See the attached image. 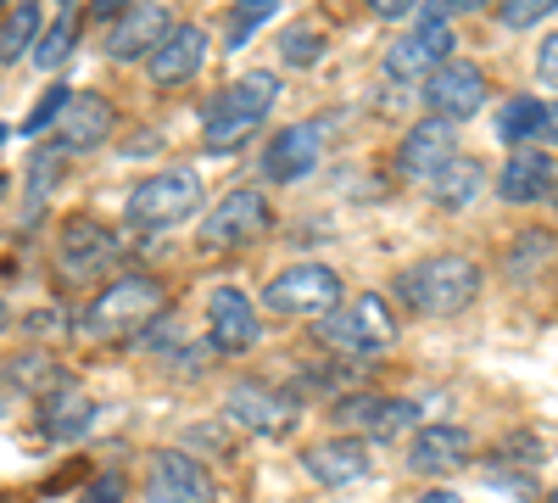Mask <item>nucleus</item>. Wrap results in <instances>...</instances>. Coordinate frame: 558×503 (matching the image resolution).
Listing matches in <instances>:
<instances>
[{
  "instance_id": "f257e3e1",
  "label": "nucleus",
  "mask_w": 558,
  "mask_h": 503,
  "mask_svg": "<svg viewBox=\"0 0 558 503\" xmlns=\"http://www.w3.org/2000/svg\"><path fill=\"white\" fill-rule=\"evenodd\" d=\"M279 101V79L274 73H246L223 89V96H213L207 118H202V141L213 152H229V146H241L246 134L268 118V107Z\"/></svg>"
},
{
  "instance_id": "f03ea898",
  "label": "nucleus",
  "mask_w": 558,
  "mask_h": 503,
  "mask_svg": "<svg viewBox=\"0 0 558 503\" xmlns=\"http://www.w3.org/2000/svg\"><path fill=\"white\" fill-rule=\"evenodd\" d=\"M397 291L408 297V308H418V313H463L475 302V291H481V268L470 263V258H430V263H413L402 280H397Z\"/></svg>"
},
{
  "instance_id": "7ed1b4c3",
  "label": "nucleus",
  "mask_w": 558,
  "mask_h": 503,
  "mask_svg": "<svg viewBox=\"0 0 558 503\" xmlns=\"http://www.w3.org/2000/svg\"><path fill=\"white\" fill-rule=\"evenodd\" d=\"M313 336H318L324 347H336V352L380 358V352L397 342V313L386 308V297H357V302L341 308V313H324Z\"/></svg>"
},
{
  "instance_id": "20e7f679",
  "label": "nucleus",
  "mask_w": 558,
  "mask_h": 503,
  "mask_svg": "<svg viewBox=\"0 0 558 503\" xmlns=\"http://www.w3.org/2000/svg\"><path fill=\"white\" fill-rule=\"evenodd\" d=\"M196 207H202V179L191 168L151 173L129 191V224H140V230H173V224L196 218Z\"/></svg>"
},
{
  "instance_id": "39448f33",
  "label": "nucleus",
  "mask_w": 558,
  "mask_h": 503,
  "mask_svg": "<svg viewBox=\"0 0 558 503\" xmlns=\"http://www.w3.org/2000/svg\"><path fill=\"white\" fill-rule=\"evenodd\" d=\"M162 313V286L146 280V274H129V280H112L96 302H89L84 313V331L89 336H134L140 325H151V319Z\"/></svg>"
},
{
  "instance_id": "423d86ee",
  "label": "nucleus",
  "mask_w": 558,
  "mask_h": 503,
  "mask_svg": "<svg viewBox=\"0 0 558 503\" xmlns=\"http://www.w3.org/2000/svg\"><path fill=\"white\" fill-rule=\"evenodd\" d=\"M336 302H341V274L324 263H296L286 274H274L263 291V308L279 319H324L336 313Z\"/></svg>"
},
{
  "instance_id": "0eeeda50",
  "label": "nucleus",
  "mask_w": 558,
  "mask_h": 503,
  "mask_svg": "<svg viewBox=\"0 0 558 503\" xmlns=\"http://www.w3.org/2000/svg\"><path fill=\"white\" fill-rule=\"evenodd\" d=\"M223 408H229V420H235L241 431H252V436H263V442H286V436L296 431V420H302L296 397H291V392H274V386H263V381L229 386Z\"/></svg>"
},
{
  "instance_id": "6e6552de",
  "label": "nucleus",
  "mask_w": 558,
  "mask_h": 503,
  "mask_svg": "<svg viewBox=\"0 0 558 503\" xmlns=\"http://www.w3.org/2000/svg\"><path fill=\"white\" fill-rule=\"evenodd\" d=\"M112 258H118V236L107 230V224L73 218L62 230V247H57V274L68 286H89V280H101V274L112 268Z\"/></svg>"
},
{
  "instance_id": "1a4fd4ad",
  "label": "nucleus",
  "mask_w": 558,
  "mask_h": 503,
  "mask_svg": "<svg viewBox=\"0 0 558 503\" xmlns=\"http://www.w3.org/2000/svg\"><path fill=\"white\" fill-rule=\"evenodd\" d=\"M207 342L218 358H246L257 347V302L241 286H218L207 297Z\"/></svg>"
},
{
  "instance_id": "9d476101",
  "label": "nucleus",
  "mask_w": 558,
  "mask_h": 503,
  "mask_svg": "<svg viewBox=\"0 0 558 503\" xmlns=\"http://www.w3.org/2000/svg\"><path fill=\"white\" fill-rule=\"evenodd\" d=\"M268 230V202L263 191H229L207 218H202V247L207 252H229V247H246Z\"/></svg>"
},
{
  "instance_id": "9b49d317",
  "label": "nucleus",
  "mask_w": 558,
  "mask_h": 503,
  "mask_svg": "<svg viewBox=\"0 0 558 503\" xmlns=\"http://www.w3.org/2000/svg\"><path fill=\"white\" fill-rule=\"evenodd\" d=\"M447 57H452V28H447L441 17H425L408 39H397L391 51H386V79H397V84H418V79L441 73Z\"/></svg>"
},
{
  "instance_id": "f8f14e48",
  "label": "nucleus",
  "mask_w": 558,
  "mask_h": 503,
  "mask_svg": "<svg viewBox=\"0 0 558 503\" xmlns=\"http://www.w3.org/2000/svg\"><path fill=\"white\" fill-rule=\"evenodd\" d=\"M458 157V129L447 123V118H418L408 134H402V146H397V168L408 173V179H418V185H430V179L447 168Z\"/></svg>"
},
{
  "instance_id": "ddd939ff",
  "label": "nucleus",
  "mask_w": 558,
  "mask_h": 503,
  "mask_svg": "<svg viewBox=\"0 0 558 503\" xmlns=\"http://www.w3.org/2000/svg\"><path fill=\"white\" fill-rule=\"evenodd\" d=\"M425 101L436 118L458 123V118H475L486 107V73L475 62H447L441 73L425 79Z\"/></svg>"
},
{
  "instance_id": "4468645a",
  "label": "nucleus",
  "mask_w": 558,
  "mask_h": 503,
  "mask_svg": "<svg viewBox=\"0 0 558 503\" xmlns=\"http://www.w3.org/2000/svg\"><path fill=\"white\" fill-rule=\"evenodd\" d=\"M146 503H213V476L191 459V453H157L146 476Z\"/></svg>"
},
{
  "instance_id": "2eb2a0df",
  "label": "nucleus",
  "mask_w": 558,
  "mask_h": 503,
  "mask_svg": "<svg viewBox=\"0 0 558 503\" xmlns=\"http://www.w3.org/2000/svg\"><path fill=\"white\" fill-rule=\"evenodd\" d=\"M470 465V431L463 426H425L408 447V470L413 476H452Z\"/></svg>"
},
{
  "instance_id": "dca6fc26",
  "label": "nucleus",
  "mask_w": 558,
  "mask_h": 503,
  "mask_svg": "<svg viewBox=\"0 0 558 503\" xmlns=\"http://www.w3.org/2000/svg\"><path fill=\"white\" fill-rule=\"evenodd\" d=\"M168 34H173V12L168 7H134L129 17L112 23L107 57L112 62H134V57H146V51H162Z\"/></svg>"
},
{
  "instance_id": "f3484780",
  "label": "nucleus",
  "mask_w": 558,
  "mask_h": 503,
  "mask_svg": "<svg viewBox=\"0 0 558 503\" xmlns=\"http://www.w3.org/2000/svg\"><path fill=\"white\" fill-rule=\"evenodd\" d=\"M341 420H347V426H363L368 442H397V436L413 431L418 403H408V397H368V392H363V397L341 403Z\"/></svg>"
},
{
  "instance_id": "a211bd4d",
  "label": "nucleus",
  "mask_w": 558,
  "mask_h": 503,
  "mask_svg": "<svg viewBox=\"0 0 558 503\" xmlns=\"http://www.w3.org/2000/svg\"><path fill=\"white\" fill-rule=\"evenodd\" d=\"M318 129L313 123H296V129H279L274 134V146L263 152V173L274 179V185H296V179H307L313 173V163H318Z\"/></svg>"
},
{
  "instance_id": "6ab92c4d",
  "label": "nucleus",
  "mask_w": 558,
  "mask_h": 503,
  "mask_svg": "<svg viewBox=\"0 0 558 503\" xmlns=\"http://www.w3.org/2000/svg\"><path fill=\"white\" fill-rule=\"evenodd\" d=\"M112 129H118V112H112L107 96H73L62 123H57V146L62 152H89V146H101Z\"/></svg>"
},
{
  "instance_id": "aec40b11",
  "label": "nucleus",
  "mask_w": 558,
  "mask_h": 503,
  "mask_svg": "<svg viewBox=\"0 0 558 503\" xmlns=\"http://www.w3.org/2000/svg\"><path fill=\"white\" fill-rule=\"evenodd\" d=\"M302 465L318 487H357L368 476V453L363 442H347V436H330V442H313L302 453Z\"/></svg>"
},
{
  "instance_id": "412c9836",
  "label": "nucleus",
  "mask_w": 558,
  "mask_h": 503,
  "mask_svg": "<svg viewBox=\"0 0 558 503\" xmlns=\"http://www.w3.org/2000/svg\"><path fill=\"white\" fill-rule=\"evenodd\" d=\"M89 426H96V403H89L78 386H51L39 397V431H45V442H78Z\"/></svg>"
},
{
  "instance_id": "4be33fe9",
  "label": "nucleus",
  "mask_w": 558,
  "mask_h": 503,
  "mask_svg": "<svg viewBox=\"0 0 558 503\" xmlns=\"http://www.w3.org/2000/svg\"><path fill=\"white\" fill-rule=\"evenodd\" d=\"M202 62H207V34L184 23V28H173V34L162 39V51H151V84H157V89H173V84H184V79H196Z\"/></svg>"
},
{
  "instance_id": "5701e85b",
  "label": "nucleus",
  "mask_w": 558,
  "mask_h": 503,
  "mask_svg": "<svg viewBox=\"0 0 558 503\" xmlns=\"http://www.w3.org/2000/svg\"><path fill=\"white\" fill-rule=\"evenodd\" d=\"M553 185H558V163L547 152H514L508 168H502V179H497L502 202H514V207H531V202L553 196Z\"/></svg>"
},
{
  "instance_id": "b1692460",
  "label": "nucleus",
  "mask_w": 558,
  "mask_h": 503,
  "mask_svg": "<svg viewBox=\"0 0 558 503\" xmlns=\"http://www.w3.org/2000/svg\"><path fill=\"white\" fill-rule=\"evenodd\" d=\"M441 207H470L475 202V191H481V163L475 157H452L436 179H430V185H425Z\"/></svg>"
},
{
  "instance_id": "393cba45",
  "label": "nucleus",
  "mask_w": 558,
  "mask_h": 503,
  "mask_svg": "<svg viewBox=\"0 0 558 503\" xmlns=\"http://www.w3.org/2000/svg\"><path fill=\"white\" fill-rule=\"evenodd\" d=\"M542 123H547V107L542 101H531V96H514L502 107V118H497V134H502V146H525V141H536L542 134Z\"/></svg>"
},
{
  "instance_id": "a878e982",
  "label": "nucleus",
  "mask_w": 558,
  "mask_h": 503,
  "mask_svg": "<svg viewBox=\"0 0 558 503\" xmlns=\"http://www.w3.org/2000/svg\"><path fill=\"white\" fill-rule=\"evenodd\" d=\"M34 34H39V7H34V0H17V7L7 12V39H0V57L17 62L23 45H28Z\"/></svg>"
},
{
  "instance_id": "bb28decb",
  "label": "nucleus",
  "mask_w": 558,
  "mask_h": 503,
  "mask_svg": "<svg viewBox=\"0 0 558 503\" xmlns=\"http://www.w3.org/2000/svg\"><path fill=\"white\" fill-rule=\"evenodd\" d=\"M73 45H78V23L62 17L57 28H45V39L34 45V62H39V68H62V62L73 57Z\"/></svg>"
},
{
  "instance_id": "cd10ccee",
  "label": "nucleus",
  "mask_w": 558,
  "mask_h": 503,
  "mask_svg": "<svg viewBox=\"0 0 558 503\" xmlns=\"http://www.w3.org/2000/svg\"><path fill=\"white\" fill-rule=\"evenodd\" d=\"M279 57H286L291 68H313L324 57V34L318 28H291L286 39H279Z\"/></svg>"
},
{
  "instance_id": "c85d7f7f",
  "label": "nucleus",
  "mask_w": 558,
  "mask_h": 503,
  "mask_svg": "<svg viewBox=\"0 0 558 503\" xmlns=\"http://www.w3.org/2000/svg\"><path fill=\"white\" fill-rule=\"evenodd\" d=\"M62 163H68V152H62V146H45V152H34V163H28V196H34V202L57 185V168H62Z\"/></svg>"
},
{
  "instance_id": "c756f323",
  "label": "nucleus",
  "mask_w": 558,
  "mask_h": 503,
  "mask_svg": "<svg viewBox=\"0 0 558 503\" xmlns=\"http://www.w3.org/2000/svg\"><path fill=\"white\" fill-rule=\"evenodd\" d=\"M553 7H558V0H502L497 17H502V28H531V23H542Z\"/></svg>"
},
{
  "instance_id": "7c9ffc66",
  "label": "nucleus",
  "mask_w": 558,
  "mask_h": 503,
  "mask_svg": "<svg viewBox=\"0 0 558 503\" xmlns=\"http://www.w3.org/2000/svg\"><path fill=\"white\" fill-rule=\"evenodd\" d=\"M68 101H73V96H68V84H57L51 96H45V101H39V107H34L28 118H23V134H39V129H51V123H62Z\"/></svg>"
},
{
  "instance_id": "2f4dec72",
  "label": "nucleus",
  "mask_w": 558,
  "mask_h": 503,
  "mask_svg": "<svg viewBox=\"0 0 558 503\" xmlns=\"http://www.w3.org/2000/svg\"><path fill=\"white\" fill-rule=\"evenodd\" d=\"M274 7H279V0H235V45H241V39H246Z\"/></svg>"
},
{
  "instance_id": "473e14b6",
  "label": "nucleus",
  "mask_w": 558,
  "mask_h": 503,
  "mask_svg": "<svg viewBox=\"0 0 558 503\" xmlns=\"http://www.w3.org/2000/svg\"><path fill=\"white\" fill-rule=\"evenodd\" d=\"M78 503H123V481L118 476H96V481L78 492Z\"/></svg>"
},
{
  "instance_id": "72a5a7b5",
  "label": "nucleus",
  "mask_w": 558,
  "mask_h": 503,
  "mask_svg": "<svg viewBox=\"0 0 558 503\" xmlns=\"http://www.w3.org/2000/svg\"><path fill=\"white\" fill-rule=\"evenodd\" d=\"M481 7H492V0H430V12L425 17H452V12H481Z\"/></svg>"
},
{
  "instance_id": "f704fd0d",
  "label": "nucleus",
  "mask_w": 558,
  "mask_h": 503,
  "mask_svg": "<svg viewBox=\"0 0 558 503\" xmlns=\"http://www.w3.org/2000/svg\"><path fill=\"white\" fill-rule=\"evenodd\" d=\"M536 73H542L547 84H558V34H547V39H542V57H536Z\"/></svg>"
},
{
  "instance_id": "c9c22d12",
  "label": "nucleus",
  "mask_w": 558,
  "mask_h": 503,
  "mask_svg": "<svg viewBox=\"0 0 558 503\" xmlns=\"http://www.w3.org/2000/svg\"><path fill=\"white\" fill-rule=\"evenodd\" d=\"M118 12L129 17L134 0H89V17H96V23H107V17H118Z\"/></svg>"
},
{
  "instance_id": "e433bc0d",
  "label": "nucleus",
  "mask_w": 558,
  "mask_h": 503,
  "mask_svg": "<svg viewBox=\"0 0 558 503\" xmlns=\"http://www.w3.org/2000/svg\"><path fill=\"white\" fill-rule=\"evenodd\" d=\"M368 12H375V17H408L413 0H368Z\"/></svg>"
},
{
  "instance_id": "4c0bfd02",
  "label": "nucleus",
  "mask_w": 558,
  "mask_h": 503,
  "mask_svg": "<svg viewBox=\"0 0 558 503\" xmlns=\"http://www.w3.org/2000/svg\"><path fill=\"white\" fill-rule=\"evenodd\" d=\"M413 503H463V498H458V492H447V487H436V492H418Z\"/></svg>"
},
{
  "instance_id": "58836bf2",
  "label": "nucleus",
  "mask_w": 558,
  "mask_h": 503,
  "mask_svg": "<svg viewBox=\"0 0 558 503\" xmlns=\"http://www.w3.org/2000/svg\"><path fill=\"white\" fill-rule=\"evenodd\" d=\"M542 141L558 146V107H547V123H542Z\"/></svg>"
},
{
  "instance_id": "ea45409f",
  "label": "nucleus",
  "mask_w": 558,
  "mask_h": 503,
  "mask_svg": "<svg viewBox=\"0 0 558 503\" xmlns=\"http://www.w3.org/2000/svg\"><path fill=\"white\" fill-rule=\"evenodd\" d=\"M62 7H89V0H62Z\"/></svg>"
},
{
  "instance_id": "a19ab883",
  "label": "nucleus",
  "mask_w": 558,
  "mask_h": 503,
  "mask_svg": "<svg viewBox=\"0 0 558 503\" xmlns=\"http://www.w3.org/2000/svg\"><path fill=\"white\" fill-rule=\"evenodd\" d=\"M553 503H558V487H553Z\"/></svg>"
},
{
  "instance_id": "79ce46f5",
  "label": "nucleus",
  "mask_w": 558,
  "mask_h": 503,
  "mask_svg": "<svg viewBox=\"0 0 558 503\" xmlns=\"http://www.w3.org/2000/svg\"><path fill=\"white\" fill-rule=\"evenodd\" d=\"M12 7H17V0H12Z\"/></svg>"
}]
</instances>
